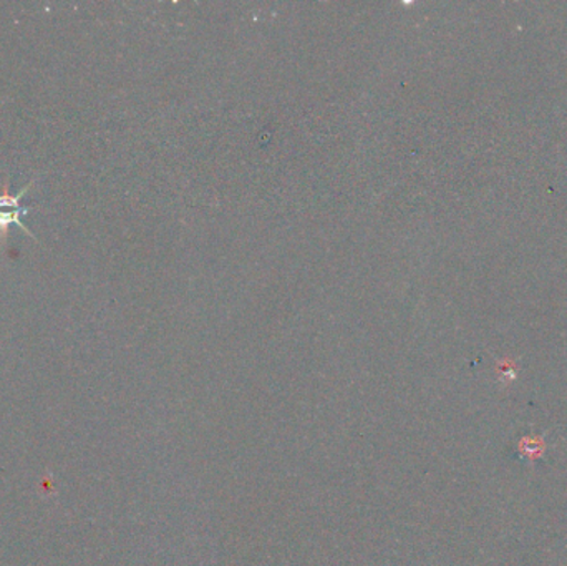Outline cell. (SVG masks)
<instances>
[{
	"mask_svg": "<svg viewBox=\"0 0 567 566\" xmlns=\"http://www.w3.org/2000/svg\"><path fill=\"white\" fill-rule=\"evenodd\" d=\"M32 185L33 179L29 183V185L25 186V188L20 189L16 196H12L9 192V179H6V185H3V193L0 195V239H2V241H6L7 236H9V228L12 225L19 226V228L22 229V231H25L30 238L35 239V236H33L32 233L25 228L22 219H20V216L29 215L30 209H32L23 208V206L20 205L23 196H25V193L29 192L30 186Z\"/></svg>",
	"mask_w": 567,
	"mask_h": 566,
	"instance_id": "6da1fadb",
	"label": "cell"
}]
</instances>
